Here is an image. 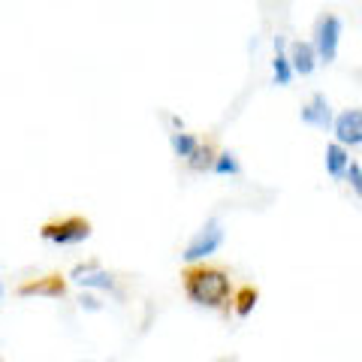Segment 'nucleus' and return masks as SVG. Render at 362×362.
Returning a JSON list of instances; mask_svg holds the SVG:
<instances>
[{"label": "nucleus", "instance_id": "12", "mask_svg": "<svg viewBox=\"0 0 362 362\" xmlns=\"http://www.w3.org/2000/svg\"><path fill=\"white\" fill-rule=\"evenodd\" d=\"M169 145H173V154L175 157H185V160H190V157H194V151L199 148V139L194 133H181V130H175L173 136H169Z\"/></svg>", "mask_w": 362, "mask_h": 362}, {"label": "nucleus", "instance_id": "8", "mask_svg": "<svg viewBox=\"0 0 362 362\" xmlns=\"http://www.w3.org/2000/svg\"><path fill=\"white\" fill-rule=\"evenodd\" d=\"M287 58L293 66V76H311L317 70V52H314V42H290L287 49Z\"/></svg>", "mask_w": 362, "mask_h": 362}, {"label": "nucleus", "instance_id": "5", "mask_svg": "<svg viewBox=\"0 0 362 362\" xmlns=\"http://www.w3.org/2000/svg\"><path fill=\"white\" fill-rule=\"evenodd\" d=\"M335 139L338 145H362V109H344L341 115H335Z\"/></svg>", "mask_w": 362, "mask_h": 362}, {"label": "nucleus", "instance_id": "18", "mask_svg": "<svg viewBox=\"0 0 362 362\" xmlns=\"http://www.w3.org/2000/svg\"><path fill=\"white\" fill-rule=\"evenodd\" d=\"M112 362H115V359H112Z\"/></svg>", "mask_w": 362, "mask_h": 362}, {"label": "nucleus", "instance_id": "14", "mask_svg": "<svg viewBox=\"0 0 362 362\" xmlns=\"http://www.w3.org/2000/svg\"><path fill=\"white\" fill-rule=\"evenodd\" d=\"M257 299H259V290H257V287H242V290L233 296V302H235V314H239L242 320H245V317H251Z\"/></svg>", "mask_w": 362, "mask_h": 362}, {"label": "nucleus", "instance_id": "11", "mask_svg": "<svg viewBox=\"0 0 362 362\" xmlns=\"http://www.w3.org/2000/svg\"><path fill=\"white\" fill-rule=\"evenodd\" d=\"M272 73H275V85H290L293 82V66L284 52V40H275V58H272Z\"/></svg>", "mask_w": 362, "mask_h": 362}, {"label": "nucleus", "instance_id": "9", "mask_svg": "<svg viewBox=\"0 0 362 362\" xmlns=\"http://www.w3.org/2000/svg\"><path fill=\"white\" fill-rule=\"evenodd\" d=\"M21 296H52V299H61L64 293H66V284H64V278L61 275H45V278H37V281H28V284H21L18 287Z\"/></svg>", "mask_w": 362, "mask_h": 362}, {"label": "nucleus", "instance_id": "2", "mask_svg": "<svg viewBox=\"0 0 362 362\" xmlns=\"http://www.w3.org/2000/svg\"><path fill=\"white\" fill-rule=\"evenodd\" d=\"M40 235L45 242H52V245H78V242L90 239V221L73 214V218H64V221L42 223Z\"/></svg>", "mask_w": 362, "mask_h": 362}, {"label": "nucleus", "instance_id": "10", "mask_svg": "<svg viewBox=\"0 0 362 362\" xmlns=\"http://www.w3.org/2000/svg\"><path fill=\"white\" fill-rule=\"evenodd\" d=\"M323 163H326V173H329L332 178H344L347 175V166H350V151L344 148V145H326V154H323Z\"/></svg>", "mask_w": 362, "mask_h": 362}, {"label": "nucleus", "instance_id": "4", "mask_svg": "<svg viewBox=\"0 0 362 362\" xmlns=\"http://www.w3.org/2000/svg\"><path fill=\"white\" fill-rule=\"evenodd\" d=\"M338 42H341V18L338 16H320L314 25V52L317 61L332 64L338 58Z\"/></svg>", "mask_w": 362, "mask_h": 362}, {"label": "nucleus", "instance_id": "6", "mask_svg": "<svg viewBox=\"0 0 362 362\" xmlns=\"http://www.w3.org/2000/svg\"><path fill=\"white\" fill-rule=\"evenodd\" d=\"M302 121L305 124H311V127H320V130H329L332 124H335V118H332V106H329V100H326V94H317L308 100V103L302 106Z\"/></svg>", "mask_w": 362, "mask_h": 362}, {"label": "nucleus", "instance_id": "15", "mask_svg": "<svg viewBox=\"0 0 362 362\" xmlns=\"http://www.w3.org/2000/svg\"><path fill=\"white\" fill-rule=\"evenodd\" d=\"M211 173H218V175H239L242 173V166L239 160H235V154L233 151H221L218 154V160H214V169Z\"/></svg>", "mask_w": 362, "mask_h": 362}, {"label": "nucleus", "instance_id": "20", "mask_svg": "<svg viewBox=\"0 0 362 362\" xmlns=\"http://www.w3.org/2000/svg\"><path fill=\"white\" fill-rule=\"evenodd\" d=\"M0 362H4V359H0Z\"/></svg>", "mask_w": 362, "mask_h": 362}, {"label": "nucleus", "instance_id": "3", "mask_svg": "<svg viewBox=\"0 0 362 362\" xmlns=\"http://www.w3.org/2000/svg\"><path fill=\"white\" fill-rule=\"evenodd\" d=\"M221 245H223V226H221L218 218H211V221H206L202 230H197V235L187 242V247H185V254H181V257H185V263L197 266L199 259L211 257Z\"/></svg>", "mask_w": 362, "mask_h": 362}, {"label": "nucleus", "instance_id": "13", "mask_svg": "<svg viewBox=\"0 0 362 362\" xmlns=\"http://www.w3.org/2000/svg\"><path fill=\"white\" fill-rule=\"evenodd\" d=\"M214 160H218V151H214L211 145H199L194 157L187 160V166L194 169V173H209V169H214Z\"/></svg>", "mask_w": 362, "mask_h": 362}, {"label": "nucleus", "instance_id": "16", "mask_svg": "<svg viewBox=\"0 0 362 362\" xmlns=\"http://www.w3.org/2000/svg\"><path fill=\"white\" fill-rule=\"evenodd\" d=\"M347 181H350V187H354V194L362 199V166L356 160H350V166H347Z\"/></svg>", "mask_w": 362, "mask_h": 362}, {"label": "nucleus", "instance_id": "7", "mask_svg": "<svg viewBox=\"0 0 362 362\" xmlns=\"http://www.w3.org/2000/svg\"><path fill=\"white\" fill-rule=\"evenodd\" d=\"M78 287L85 290H115V278L103 272L97 263H85V266H76L73 275H70Z\"/></svg>", "mask_w": 362, "mask_h": 362}, {"label": "nucleus", "instance_id": "1", "mask_svg": "<svg viewBox=\"0 0 362 362\" xmlns=\"http://www.w3.org/2000/svg\"><path fill=\"white\" fill-rule=\"evenodd\" d=\"M181 284H185L187 299L202 308H226V302L233 299V281L221 266H187L181 272Z\"/></svg>", "mask_w": 362, "mask_h": 362}, {"label": "nucleus", "instance_id": "19", "mask_svg": "<svg viewBox=\"0 0 362 362\" xmlns=\"http://www.w3.org/2000/svg\"><path fill=\"white\" fill-rule=\"evenodd\" d=\"M0 293H4V290H0Z\"/></svg>", "mask_w": 362, "mask_h": 362}, {"label": "nucleus", "instance_id": "17", "mask_svg": "<svg viewBox=\"0 0 362 362\" xmlns=\"http://www.w3.org/2000/svg\"><path fill=\"white\" fill-rule=\"evenodd\" d=\"M82 308H88V311H100V299L97 296H90V293H82Z\"/></svg>", "mask_w": 362, "mask_h": 362}]
</instances>
